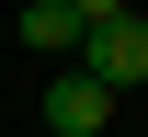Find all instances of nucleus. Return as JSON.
<instances>
[{
	"instance_id": "f257e3e1",
	"label": "nucleus",
	"mask_w": 148,
	"mask_h": 137,
	"mask_svg": "<svg viewBox=\"0 0 148 137\" xmlns=\"http://www.w3.org/2000/svg\"><path fill=\"white\" fill-rule=\"evenodd\" d=\"M80 80H103V92H137L148 80V12H114L80 34Z\"/></svg>"
},
{
	"instance_id": "f03ea898",
	"label": "nucleus",
	"mask_w": 148,
	"mask_h": 137,
	"mask_svg": "<svg viewBox=\"0 0 148 137\" xmlns=\"http://www.w3.org/2000/svg\"><path fill=\"white\" fill-rule=\"evenodd\" d=\"M103 126H114V92L80 80V69H57L46 80V137H103Z\"/></svg>"
},
{
	"instance_id": "7ed1b4c3",
	"label": "nucleus",
	"mask_w": 148,
	"mask_h": 137,
	"mask_svg": "<svg viewBox=\"0 0 148 137\" xmlns=\"http://www.w3.org/2000/svg\"><path fill=\"white\" fill-rule=\"evenodd\" d=\"M80 34H91V23H80L69 0H23V46H34V57H57V69H80Z\"/></svg>"
},
{
	"instance_id": "20e7f679",
	"label": "nucleus",
	"mask_w": 148,
	"mask_h": 137,
	"mask_svg": "<svg viewBox=\"0 0 148 137\" xmlns=\"http://www.w3.org/2000/svg\"><path fill=\"white\" fill-rule=\"evenodd\" d=\"M69 12H80V23H114V12H137V0H69Z\"/></svg>"
}]
</instances>
